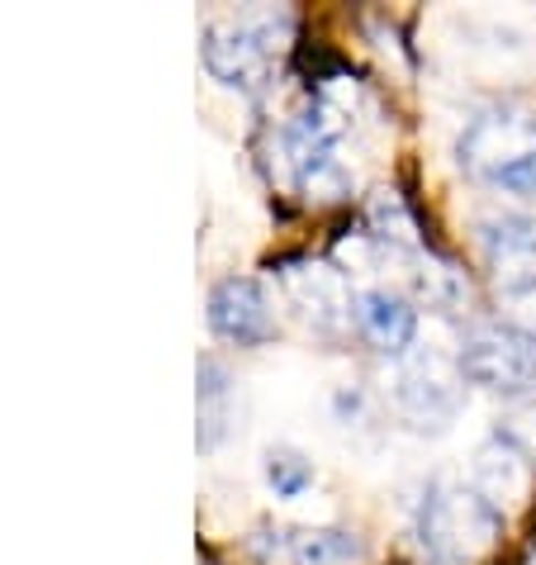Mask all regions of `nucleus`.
Wrapping results in <instances>:
<instances>
[{"mask_svg":"<svg viewBox=\"0 0 536 565\" xmlns=\"http://www.w3.org/2000/svg\"><path fill=\"white\" fill-rule=\"evenodd\" d=\"M475 243L484 262L494 266L499 276L523 280L536 276V218L527 214H489L475 224Z\"/></svg>","mask_w":536,"mask_h":565,"instance_id":"9","label":"nucleus"},{"mask_svg":"<svg viewBox=\"0 0 536 565\" xmlns=\"http://www.w3.org/2000/svg\"><path fill=\"white\" fill-rule=\"evenodd\" d=\"M455 157L475 181L536 200V119L523 109H480L465 124Z\"/></svg>","mask_w":536,"mask_h":565,"instance_id":"1","label":"nucleus"},{"mask_svg":"<svg viewBox=\"0 0 536 565\" xmlns=\"http://www.w3.org/2000/svg\"><path fill=\"white\" fill-rule=\"evenodd\" d=\"M294 185H299V191H304L309 200H346V195H352V171H346L337 157H328V162L309 167Z\"/></svg>","mask_w":536,"mask_h":565,"instance_id":"17","label":"nucleus"},{"mask_svg":"<svg viewBox=\"0 0 536 565\" xmlns=\"http://www.w3.org/2000/svg\"><path fill=\"white\" fill-rule=\"evenodd\" d=\"M455 366H461V381L489 390V395L523 399L527 390H536V352L513 328H475L461 342Z\"/></svg>","mask_w":536,"mask_h":565,"instance_id":"5","label":"nucleus"},{"mask_svg":"<svg viewBox=\"0 0 536 565\" xmlns=\"http://www.w3.org/2000/svg\"><path fill=\"white\" fill-rule=\"evenodd\" d=\"M503 319L517 338L527 342L536 352V276H523V280H503Z\"/></svg>","mask_w":536,"mask_h":565,"instance_id":"15","label":"nucleus"},{"mask_svg":"<svg viewBox=\"0 0 536 565\" xmlns=\"http://www.w3.org/2000/svg\"><path fill=\"white\" fill-rule=\"evenodd\" d=\"M257 552L266 565H356L366 546L346 527H266Z\"/></svg>","mask_w":536,"mask_h":565,"instance_id":"7","label":"nucleus"},{"mask_svg":"<svg viewBox=\"0 0 536 565\" xmlns=\"http://www.w3.org/2000/svg\"><path fill=\"white\" fill-rule=\"evenodd\" d=\"M499 518L503 513L494 504H484L475 490L432 480L418 499V513H414L418 552L428 565H461L489 546V537L499 532Z\"/></svg>","mask_w":536,"mask_h":565,"instance_id":"2","label":"nucleus"},{"mask_svg":"<svg viewBox=\"0 0 536 565\" xmlns=\"http://www.w3.org/2000/svg\"><path fill=\"white\" fill-rule=\"evenodd\" d=\"M286 290L294 295V305L323 328H337L346 313H352V300H356V295H346L342 276L323 262H290L286 266Z\"/></svg>","mask_w":536,"mask_h":565,"instance_id":"10","label":"nucleus"},{"mask_svg":"<svg viewBox=\"0 0 536 565\" xmlns=\"http://www.w3.org/2000/svg\"><path fill=\"white\" fill-rule=\"evenodd\" d=\"M286 39H290V14H276V10L214 20L200 43L204 72H210L218 86L257 90L266 82V72H271V62L280 57V49H286Z\"/></svg>","mask_w":536,"mask_h":565,"instance_id":"3","label":"nucleus"},{"mask_svg":"<svg viewBox=\"0 0 536 565\" xmlns=\"http://www.w3.org/2000/svg\"><path fill=\"white\" fill-rule=\"evenodd\" d=\"M494 443H503L508 451H517L523 461H532L536 457V409H508V414H499Z\"/></svg>","mask_w":536,"mask_h":565,"instance_id":"18","label":"nucleus"},{"mask_svg":"<svg viewBox=\"0 0 536 565\" xmlns=\"http://www.w3.org/2000/svg\"><path fill=\"white\" fill-rule=\"evenodd\" d=\"M266 484L276 490V499H299L313 484V461L299 457L294 447L266 451Z\"/></svg>","mask_w":536,"mask_h":565,"instance_id":"14","label":"nucleus"},{"mask_svg":"<svg viewBox=\"0 0 536 565\" xmlns=\"http://www.w3.org/2000/svg\"><path fill=\"white\" fill-rule=\"evenodd\" d=\"M394 409L422 433H447L461 414V366H447V356L432 348H414L394 361L389 381Z\"/></svg>","mask_w":536,"mask_h":565,"instance_id":"4","label":"nucleus"},{"mask_svg":"<svg viewBox=\"0 0 536 565\" xmlns=\"http://www.w3.org/2000/svg\"><path fill=\"white\" fill-rule=\"evenodd\" d=\"M371 238L389 243V247H418V228H414V218H408L404 200L394 191H380L371 200Z\"/></svg>","mask_w":536,"mask_h":565,"instance_id":"13","label":"nucleus"},{"mask_svg":"<svg viewBox=\"0 0 536 565\" xmlns=\"http://www.w3.org/2000/svg\"><path fill=\"white\" fill-rule=\"evenodd\" d=\"M195 399H200V451H214L228 437L233 423V375L218 356H200L195 371Z\"/></svg>","mask_w":536,"mask_h":565,"instance_id":"11","label":"nucleus"},{"mask_svg":"<svg viewBox=\"0 0 536 565\" xmlns=\"http://www.w3.org/2000/svg\"><path fill=\"white\" fill-rule=\"evenodd\" d=\"M470 490H475L484 504H494L503 513L508 499L523 494V457L508 451L503 443H489L475 451V466H470Z\"/></svg>","mask_w":536,"mask_h":565,"instance_id":"12","label":"nucleus"},{"mask_svg":"<svg viewBox=\"0 0 536 565\" xmlns=\"http://www.w3.org/2000/svg\"><path fill=\"white\" fill-rule=\"evenodd\" d=\"M352 313H356L361 333H366V338H371L380 352H389V356L414 352V338H418V309L408 305L404 295L380 290V286L356 290Z\"/></svg>","mask_w":536,"mask_h":565,"instance_id":"8","label":"nucleus"},{"mask_svg":"<svg viewBox=\"0 0 536 565\" xmlns=\"http://www.w3.org/2000/svg\"><path fill=\"white\" fill-rule=\"evenodd\" d=\"M210 328L233 348H261L276 333L271 300L257 276H224L210 290Z\"/></svg>","mask_w":536,"mask_h":565,"instance_id":"6","label":"nucleus"},{"mask_svg":"<svg viewBox=\"0 0 536 565\" xmlns=\"http://www.w3.org/2000/svg\"><path fill=\"white\" fill-rule=\"evenodd\" d=\"M414 280H418V290L428 295V305L451 309V305H461V300H465V280H461V271H455V266H447V262L418 257Z\"/></svg>","mask_w":536,"mask_h":565,"instance_id":"16","label":"nucleus"},{"mask_svg":"<svg viewBox=\"0 0 536 565\" xmlns=\"http://www.w3.org/2000/svg\"><path fill=\"white\" fill-rule=\"evenodd\" d=\"M527 565H536V556H532V561H527Z\"/></svg>","mask_w":536,"mask_h":565,"instance_id":"19","label":"nucleus"}]
</instances>
